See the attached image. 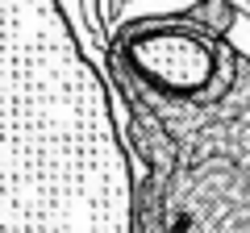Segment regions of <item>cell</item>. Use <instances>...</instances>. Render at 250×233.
<instances>
[{
	"mask_svg": "<svg viewBox=\"0 0 250 233\" xmlns=\"http://www.w3.org/2000/svg\"><path fill=\"white\" fill-rule=\"evenodd\" d=\"M0 233H134L113 100L67 4H0Z\"/></svg>",
	"mask_w": 250,
	"mask_h": 233,
	"instance_id": "cell-1",
	"label": "cell"
}]
</instances>
